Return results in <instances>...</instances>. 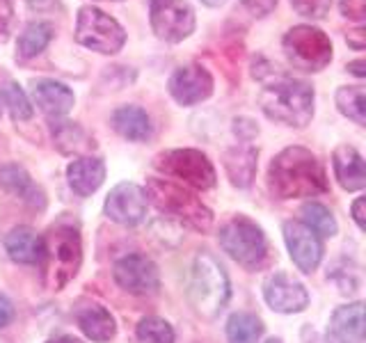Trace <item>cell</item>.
<instances>
[{
    "label": "cell",
    "instance_id": "obj_12",
    "mask_svg": "<svg viewBox=\"0 0 366 343\" xmlns=\"http://www.w3.org/2000/svg\"><path fill=\"white\" fill-rule=\"evenodd\" d=\"M112 277L124 291L133 295H149L156 293L160 286V274L156 263L144 254H129L122 257L112 268Z\"/></svg>",
    "mask_w": 366,
    "mask_h": 343
},
{
    "label": "cell",
    "instance_id": "obj_35",
    "mask_svg": "<svg viewBox=\"0 0 366 343\" xmlns=\"http://www.w3.org/2000/svg\"><path fill=\"white\" fill-rule=\"evenodd\" d=\"M280 0H240V5H243L252 16H257V19H263V16H268L270 11L277 7Z\"/></svg>",
    "mask_w": 366,
    "mask_h": 343
},
{
    "label": "cell",
    "instance_id": "obj_32",
    "mask_svg": "<svg viewBox=\"0 0 366 343\" xmlns=\"http://www.w3.org/2000/svg\"><path fill=\"white\" fill-rule=\"evenodd\" d=\"M291 7L295 9L297 16L312 19V21H320L330 14L332 0H289Z\"/></svg>",
    "mask_w": 366,
    "mask_h": 343
},
{
    "label": "cell",
    "instance_id": "obj_40",
    "mask_svg": "<svg viewBox=\"0 0 366 343\" xmlns=\"http://www.w3.org/2000/svg\"><path fill=\"white\" fill-rule=\"evenodd\" d=\"M364 197H357V199H355V204H352V220L355 222H357V227L362 229V232H364V229H366V217H364Z\"/></svg>",
    "mask_w": 366,
    "mask_h": 343
},
{
    "label": "cell",
    "instance_id": "obj_20",
    "mask_svg": "<svg viewBox=\"0 0 366 343\" xmlns=\"http://www.w3.org/2000/svg\"><path fill=\"white\" fill-rule=\"evenodd\" d=\"M66 179L78 197H89L92 192L101 188L103 179H106V165L97 156H80L69 163Z\"/></svg>",
    "mask_w": 366,
    "mask_h": 343
},
{
    "label": "cell",
    "instance_id": "obj_8",
    "mask_svg": "<svg viewBox=\"0 0 366 343\" xmlns=\"http://www.w3.org/2000/svg\"><path fill=\"white\" fill-rule=\"evenodd\" d=\"M76 44L101 55H114L124 49L126 30L117 19H112L94 5H83L76 14Z\"/></svg>",
    "mask_w": 366,
    "mask_h": 343
},
{
    "label": "cell",
    "instance_id": "obj_18",
    "mask_svg": "<svg viewBox=\"0 0 366 343\" xmlns=\"http://www.w3.org/2000/svg\"><path fill=\"white\" fill-rule=\"evenodd\" d=\"M257 160H259V149L252 146L249 142L229 146L222 156V165L227 169L229 181L236 188H249L257 174Z\"/></svg>",
    "mask_w": 366,
    "mask_h": 343
},
{
    "label": "cell",
    "instance_id": "obj_4",
    "mask_svg": "<svg viewBox=\"0 0 366 343\" xmlns=\"http://www.w3.org/2000/svg\"><path fill=\"white\" fill-rule=\"evenodd\" d=\"M229 295H232V289H229V277L222 263L211 257L209 252L194 257L188 284V300L194 314L206 320L220 316L229 302Z\"/></svg>",
    "mask_w": 366,
    "mask_h": 343
},
{
    "label": "cell",
    "instance_id": "obj_31",
    "mask_svg": "<svg viewBox=\"0 0 366 343\" xmlns=\"http://www.w3.org/2000/svg\"><path fill=\"white\" fill-rule=\"evenodd\" d=\"M140 343H174V329L167 320L158 316H147L137 323L135 329Z\"/></svg>",
    "mask_w": 366,
    "mask_h": 343
},
{
    "label": "cell",
    "instance_id": "obj_33",
    "mask_svg": "<svg viewBox=\"0 0 366 343\" xmlns=\"http://www.w3.org/2000/svg\"><path fill=\"white\" fill-rule=\"evenodd\" d=\"M16 23V0H0V44L11 37Z\"/></svg>",
    "mask_w": 366,
    "mask_h": 343
},
{
    "label": "cell",
    "instance_id": "obj_41",
    "mask_svg": "<svg viewBox=\"0 0 366 343\" xmlns=\"http://www.w3.org/2000/svg\"><path fill=\"white\" fill-rule=\"evenodd\" d=\"M348 71H350L352 76H357V78H364V76H366V62H364V60H355V62H350V64H348Z\"/></svg>",
    "mask_w": 366,
    "mask_h": 343
},
{
    "label": "cell",
    "instance_id": "obj_22",
    "mask_svg": "<svg viewBox=\"0 0 366 343\" xmlns=\"http://www.w3.org/2000/svg\"><path fill=\"white\" fill-rule=\"evenodd\" d=\"M332 343H364V304L352 302L339 307L330 323Z\"/></svg>",
    "mask_w": 366,
    "mask_h": 343
},
{
    "label": "cell",
    "instance_id": "obj_29",
    "mask_svg": "<svg viewBox=\"0 0 366 343\" xmlns=\"http://www.w3.org/2000/svg\"><path fill=\"white\" fill-rule=\"evenodd\" d=\"M300 215H302V224H307L316 236L332 238L337 234V220H335V215L330 213L327 206L318 202H309L302 206Z\"/></svg>",
    "mask_w": 366,
    "mask_h": 343
},
{
    "label": "cell",
    "instance_id": "obj_39",
    "mask_svg": "<svg viewBox=\"0 0 366 343\" xmlns=\"http://www.w3.org/2000/svg\"><path fill=\"white\" fill-rule=\"evenodd\" d=\"M26 5L32 11H53L60 5V0H26Z\"/></svg>",
    "mask_w": 366,
    "mask_h": 343
},
{
    "label": "cell",
    "instance_id": "obj_27",
    "mask_svg": "<svg viewBox=\"0 0 366 343\" xmlns=\"http://www.w3.org/2000/svg\"><path fill=\"white\" fill-rule=\"evenodd\" d=\"M263 337V323L249 312L232 314L227 323V339L229 343H259Z\"/></svg>",
    "mask_w": 366,
    "mask_h": 343
},
{
    "label": "cell",
    "instance_id": "obj_25",
    "mask_svg": "<svg viewBox=\"0 0 366 343\" xmlns=\"http://www.w3.org/2000/svg\"><path fill=\"white\" fill-rule=\"evenodd\" d=\"M53 37H55L53 23H49V21L28 23L16 39V60L28 62V60H32V57H37L39 53L46 51V46L53 41Z\"/></svg>",
    "mask_w": 366,
    "mask_h": 343
},
{
    "label": "cell",
    "instance_id": "obj_1",
    "mask_svg": "<svg viewBox=\"0 0 366 343\" xmlns=\"http://www.w3.org/2000/svg\"><path fill=\"white\" fill-rule=\"evenodd\" d=\"M252 76L261 80L259 106L268 119L291 126V129H305L314 117V87L307 80L293 78L284 74L280 66L257 57L252 62Z\"/></svg>",
    "mask_w": 366,
    "mask_h": 343
},
{
    "label": "cell",
    "instance_id": "obj_43",
    "mask_svg": "<svg viewBox=\"0 0 366 343\" xmlns=\"http://www.w3.org/2000/svg\"><path fill=\"white\" fill-rule=\"evenodd\" d=\"M202 3L206 5V7H222L227 0H202Z\"/></svg>",
    "mask_w": 366,
    "mask_h": 343
},
{
    "label": "cell",
    "instance_id": "obj_34",
    "mask_svg": "<svg viewBox=\"0 0 366 343\" xmlns=\"http://www.w3.org/2000/svg\"><path fill=\"white\" fill-rule=\"evenodd\" d=\"M339 9L346 19L362 23L366 16V0H339Z\"/></svg>",
    "mask_w": 366,
    "mask_h": 343
},
{
    "label": "cell",
    "instance_id": "obj_13",
    "mask_svg": "<svg viewBox=\"0 0 366 343\" xmlns=\"http://www.w3.org/2000/svg\"><path fill=\"white\" fill-rule=\"evenodd\" d=\"M147 194L144 188H140L137 183H119L110 190L103 204V211L110 217L112 222L124 224V227H135L144 220L147 215Z\"/></svg>",
    "mask_w": 366,
    "mask_h": 343
},
{
    "label": "cell",
    "instance_id": "obj_10",
    "mask_svg": "<svg viewBox=\"0 0 366 343\" xmlns=\"http://www.w3.org/2000/svg\"><path fill=\"white\" fill-rule=\"evenodd\" d=\"M149 23L160 41L181 44L194 32L197 19L186 0H149Z\"/></svg>",
    "mask_w": 366,
    "mask_h": 343
},
{
    "label": "cell",
    "instance_id": "obj_21",
    "mask_svg": "<svg viewBox=\"0 0 366 343\" xmlns=\"http://www.w3.org/2000/svg\"><path fill=\"white\" fill-rule=\"evenodd\" d=\"M110 124L129 142H147L154 135L152 117L140 106H119L110 114Z\"/></svg>",
    "mask_w": 366,
    "mask_h": 343
},
{
    "label": "cell",
    "instance_id": "obj_17",
    "mask_svg": "<svg viewBox=\"0 0 366 343\" xmlns=\"http://www.w3.org/2000/svg\"><path fill=\"white\" fill-rule=\"evenodd\" d=\"M332 167H335V177L339 186L348 192H357L366 186V167L364 158L355 146L341 144L332 154Z\"/></svg>",
    "mask_w": 366,
    "mask_h": 343
},
{
    "label": "cell",
    "instance_id": "obj_11",
    "mask_svg": "<svg viewBox=\"0 0 366 343\" xmlns=\"http://www.w3.org/2000/svg\"><path fill=\"white\" fill-rule=\"evenodd\" d=\"M213 85L215 83L211 71L197 62L177 66L167 80L169 94L179 106H197V103L206 101L213 94Z\"/></svg>",
    "mask_w": 366,
    "mask_h": 343
},
{
    "label": "cell",
    "instance_id": "obj_15",
    "mask_svg": "<svg viewBox=\"0 0 366 343\" xmlns=\"http://www.w3.org/2000/svg\"><path fill=\"white\" fill-rule=\"evenodd\" d=\"M263 297H266L270 309L280 314H300L309 304L307 289L286 272L270 274L268 282L263 284Z\"/></svg>",
    "mask_w": 366,
    "mask_h": 343
},
{
    "label": "cell",
    "instance_id": "obj_30",
    "mask_svg": "<svg viewBox=\"0 0 366 343\" xmlns=\"http://www.w3.org/2000/svg\"><path fill=\"white\" fill-rule=\"evenodd\" d=\"M0 96H3V103L9 108V114L14 121H28L32 119V103L28 99L26 91L21 89L19 83H14V80H9V83L3 87V91H0Z\"/></svg>",
    "mask_w": 366,
    "mask_h": 343
},
{
    "label": "cell",
    "instance_id": "obj_16",
    "mask_svg": "<svg viewBox=\"0 0 366 343\" xmlns=\"http://www.w3.org/2000/svg\"><path fill=\"white\" fill-rule=\"evenodd\" d=\"M30 94L34 106H39V110L51 119H60L74 108L76 96L60 80L53 78H37L30 83Z\"/></svg>",
    "mask_w": 366,
    "mask_h": 343
},
{
    "label": "cell",
    "instance_id": "obj_6",
    "mask_svg": "<svg viewBox=\"0 0 366 343\" xmlns=\"http://www.w3.org/2000/svg\"><path fill=\"white\" fill-rule=\"evenodd\" d=\"M282 49L286 60L305 74H318L332 62V39L309 23H300L286 30L282 37Z\"/></svg>",
    "mask_w": 366,
    "mask_h": 343
},
{
    "label": "cell",
    "instance_id": "obj_5",
    "mask_svg": "<svg viewBox=\"0 0 366 343\" xmlns=\"http://www.w3.org/2000/svg\"><path fill=\"white\" fill-rule=\"evenodd\" d=\"M144 194L147 199H152L158 211L167 213L169 217H177L179 222L194 229V232H209L213 224L211 209H206L197 194H192L174 181L149 179Z\"/></svg>",
    "mask_w": 366,
    "mask_h": 343
},
{
    "label": "cell",
    "instance_id": "obj_36",
    "mask_svg": "<svg viewBox=\"0 0 366 343\" xmlns=\"http://www.w3.org/2000/svg\"><path fill=\"white\" fill-rule=\"evenodd\" d=\"M234 133L243 142H249L252 137L259 133V126L252 121V119H247V117H238V119H234Z\"/></svg>",
    "mask_w": 366,
    "mask_h": 343
},
{
    "label": "cell",
    "instance_id": "obj_26",
    "mask_svg": "<svg viewBox=\"0 0 366 343\" xmlns=\"http://www.w3.org/2000/svg\"><path fill=\"white\" fill-rule=\"evenodd\" d=\"M53 140L62 154H83L92 146L87 133L76 121H57L53 119Z\"/></svg>",
    "mask_w": 366,
    "mask_h": 343
},
{
    "label": "cell",
    "instance_id": "obj_38",
    "mask_svg": "<svg viewBox=\"0 0 366 343\" xmlns=\"http://www.w3.org/2000/svg\"><path fill=\"white\" fill-rule=\"evenodd\" d=\"M364 28H355V30H350L348 34H346V41H348V46L352 51H364V46H366V41H364Z\"/></svg>",
    "mask_w": 366,
    "mask_h": 343
},
{
    "label": "cell",
    "instance_id": "obj_7",
    "mask_svg": "<svg viewBox=\"0 0 366 343\" xmlns=\"http://www.w3.org/2000/svg\"><path fill=\"white\" fill-rule=\"evenodd\" d=\"M217 238L227 254L247 270L261 268L268 259L266 236H263L261 227L245 215H236L224 222Z\"/></svg>",
    "mask_w": 366,
    "mask_h": 343
},
{
    "label": "cell",
    "instance_id": "obj_19",
    "mask_svg": "<svg viewBox=\"0 0 366 343\" xmlns=\"http://www.w3.org/2000/svg\"><path fill=\"white\" fill-rule=\"evenodd\" d=\"M0 188L9 194H14V197L23 199L26 204L34 206V209H44L46 206V197H44L41 188L32 181L26 167L19 163L0 165Z\"/></svg>",
    "mask_w": 366,
    "mask_h": 343
},
{
    "label": "cell",
    "instance_id": "obj_3",
    "mask_svg": "<svg viewBox=\"0 0 366 343\" xmlns=\"http://www.w3.org/2000/svg\"><path fill=\"white\" fill-rule=\"evenodd\" d=\"M44 279L51 291H62L83 263V240L78 227L57 222L44 238Z\"/></svg>",
    "mask_w": 366,
    "mask_h": 343
},
{
    "label": "cell",
    "instance_id": "obj_28",
    "mask_svg": "<svg viewBox=\"0 0 366 343\" xmlns=\"http://www.w3.org/2000/svg\"><path fill=\"white\" fill-rule=\"evenodd\" d=\"M337 108L343 117L364 126L366 124V91L362 85H343L337 89Z\"/></svg>",
    "mask_w": 366,
    "mask_h": 343
},
{
    "label": "cell",
    "instance_id": "obj_45",
    "mask_svg": "<svg viewBox=\"0 0 366 343\" xmlns=\"http://www.w3.org/2000/svg\"><path fill=\"white\" fill-rule=\"evenodd\" d=\"M266 343H282L280 339H270V341H266Z\"/></svg>",
    "mask_w": 366,
    "mask_h": 343
},
{
    "label": "cell",
    "instance_id": "obj_42",
    "mask_svg": "<svg viewBox=\"0 0 366 343\" xmlns=\"http://www.w3.org/2000/svg\"><path fill=\"white\" fill-rule=\"evenodd\" d=\"M46 343H83V341L76 339V337H69V334H64V337H55V339L46 341Z\"/></svg>",
    "mask_w": 366,
    "mask_h": 343
},
{
    "label": "cell",
    "instance_id": "obj_9",
    "mask_svg": "<svg viewBox=\"0 0 366 343\" xmlns=\"http://www.w3.org/2000/svg\"><path fill=\"white\" fill-rule=\"evenodd\" d=\"M154 167L167 177L183 181L190 188L211 190L215 186V167L197 149H169L154 158Z\"/></svg>",
    "mask_w": 366,
    "mask_h": 343
},
{
    "label": "cell",
    "instance_id": "obj_23",
    "mask_svg": "<svg viewBox=\"0 0 366 343\" xmlns=\"http://www.w3.org/2000/svg\"><path fill=\"white\" fill-rule=\"evenodd\" d=\"M76 323L85 332V337L94 343H108L117 334V325L114 318L106 307L101 304H83L76 309Z\"/></svg>",
    "mask_w": 366,
    "mask_h": 343
},
{
    "label": "cell",
    "instance_id": "obj_14",
    "mask_svg": "<svg viewBox=\"0 0 366 343\" xmlns=\"http://www.w3.org/2000/svg\"><path fill=\"white\" fill-rule=\"evenodd\" d=\"M284 240L293 263L302 272L309 274L318 268L323 259V243H320V236H316L307 224L289 220L284 224Z\"/></svg>",
    "mask_w": 366,
    "mask_h": 343
},
{
    "label": "cell",
    "instance_id": "obj_24",
    "mask_svg": "<svg viewBox=\"0 0 366 343\" xmlns=\"http://www.w3.org/2000/svg\"><path fill=\"white\" fill-rule=\"evenodd\" d=\"M5 249L11 261L34 266L44 259V238L30 227H16L5 236Z\"/></svg>",
    "mask_w": 366,
    "mask_h": 343
},
{
    "label": "cell",
    "instance_id": "obj_37",
    "mask_svg": "<svg viewBox=\"0 0 366 343\" xmlns=\"http://www.w3.org/2000/svg\"><path fill=\"white\" fill-rule=\"evenodd\" d=\"M11 320H14V304L7 295L0 293V329L7 327Z\"/></svg>",
    "mask_w": 366,
    "mask_h": 343
},
{
    "label": "cell",
    "instance_id": "obj_44",
    "mask_svg": "<svg viewBox=\"0 0 366 343\" xmlns=\"http://www.w3.org/2000/svg\"><path fill=\"white\" fill-rule=\"evenodd\" d=\"M0 117H3V96H0Z\"/></svg>",
    "mask_w": 366,
    "mask_h": 343
},
{
    "label": "cell",
    "instance_id": "obj_2",
    "mask_svg": "<svg viewBox=\"0 0 366 343\" xmlns=\"http://www.w3.org/2000/svg\"><path fill=\"white\" fill-rule=\"evenodd\" d=\"M268 188L277 199L316 197L327 192V177L309 149L286 146L268 167Z\"/></svg>",
    "mask_w": 366,
    "mask_h": 343
}]
</instances>
